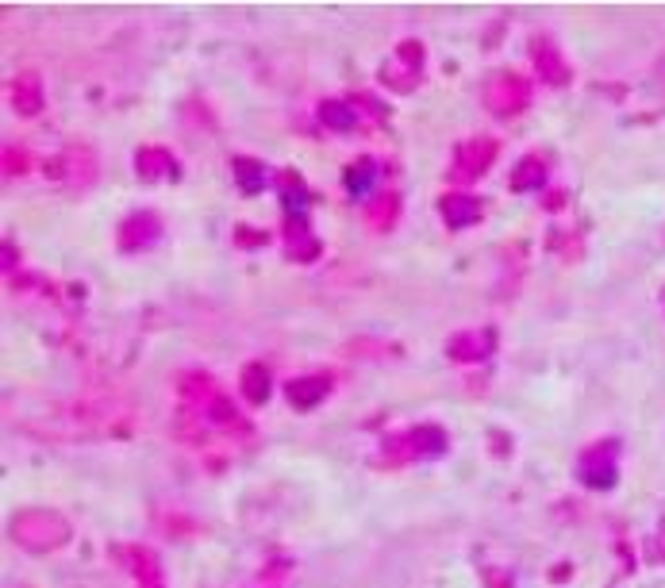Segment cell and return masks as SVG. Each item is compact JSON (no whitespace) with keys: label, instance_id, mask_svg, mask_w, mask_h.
Here are the masks:
<instances>
[{"label":"cell","instance_id":"9c48e42d","mask_svg":"<svg viewBox=\"0 0 665 588\" xmlns=\"http://www.w3.org/2000/svg\"><path fill=\"white\" fill-rule=\"evenodd\" d=\"M8 100H12V112H16V116H24V120L39 116V112H43V81H39V74L24 70V74L12 77Z\"/></svg>","mask_w":665,"mask_h":588},{"label":"cell","instance_id":"8fae6325","mask_svg":"<svg viewBox=\"0 0 665 588\" xmlns=\"http://www.w3.org/2000/svg\"><path fill=\"white\" fill-rule=\"evenodd\" d=\"M154 239H162V220L154 212H135L120 223V250H147Z\"/></svg>","mask_w":665,"mask_h":588},{"label":"cell","instance_id":"2e32d148","mask_svg":"<svg viewBox=\"0 0 665 588\" xmlns=\"http://www.w3.org/2000/svg\"><path fill=\"white\" fill-rule=\"evenodd\" d=\"M135 170H139V177H143V181H162V177H170V173H173L170 150L139 147V150H135Z\"/></svg>","mask_w":665,"mask_h":588},{"label":"cell","instance_id":"ffe728a7","mask_svg":"<svg viewBox=\"0 0 665 588\" xmlns=\"http://www.w3.org/2000/svg\"><path fill=\"white\" fill-rule=\"evenodd\" d=\"M243 396H247L250 404H266L270 400V369L262 366V362H250L243 369Z\"/></svg>","mask_w":665,"mask_h":588},{"label":"cell","instance_id":"e0dca14e","mask_svg":"<svg viewBox=\"0 0 665 588\" xmlns=\"http://www.w3.org/2000/svg\"><path fill=\"white\" fill-rule=\"evenodd\" d=\"M343 185L350 196H366L377 185V162L373 158H354L343 170Z\"/></svg>","mask_w":665,"mask_h":588},{"label":"cell","instance_id":"44dd1931","mask_svg":"<svg viewBox=\"0 0 665 588\" xmlns=\"http://www.w3.org/2000/svg\"><path fill=\"white\" fill-rule=\"evenodd\" d=\"M320 120L331 127V131H354L358 127V116L346 100H323L320 104Z\"/></svg>","mask_w":665,"mask_h":588},{"label":"cell","instance_id":"52a82bcc","mask_svg":"<svg viewBox=\"0 0 665 588\" xmlns=\"http://www.w3.org/2000/svg\"><path fill=\"white\" fill-rule=\"evenodd\" d=\"M531 62H535L539 81L542 85H550V89H566L569 81H573L566 58H562V50L554 47L546 35H535V39H531Z\"/></svg>","mask_w":665,"mask_h":588},{"label":"cell","instance_id":"5bb4252c","mask_svg":"<svg viewBox=\"0 0 665 588\" xmlns=\"http://www.w3.org/2000/svg\"><path fill=\"white\" fill-rule=\"evenodd\" d=\"M285 254L293 262H312L320 254L316 235L308 231V220H285Z\"/></svg>","mask_w":665,"mask_h":588},{"label":"cell","instance_id":"277c9868","mask_svg":"<svg viewBox=\"0 0 665 588\" xmlns=\"http://www.w3.org/2000/svg\"><path fill=\"white\" fill-rule=\"evenodd\" d=\"M527 104H531V85L519 74L500 70V74L489 77V85H485V108L493 116H519V112H527Z\"/></svg>","mask_w":665,"mask_h":588},{"label":"cell","instance_id":"7402d4cb","mask_svg":"<svg viewBox=\"0 0 665 588\" xmlns=\"http://www.w3.org/2000/svg\"><path fill=\"white\" fill-rule=\"evenodd\" d=\"M235 173H239V185L247 189V193H258L262 185H266V177H262V162H250V158H235Z\"/></svg>","mask_w":665,"mask_h":588},{"label":"cell","instance_id":"30bf717a","mask_svg":"<svg viewBox=\"0 0 665 588\" xmlns=\"http://www.w3.org/2000/svg\"><path fill=\"white\" fill-rule=\"evenodd\" d=\"M120 558L131 569V577H135L139 588H166L162 585V562H158V554L150 546H120Z\"/></svg>","mask_w":665,"mask_h":588},{"label":"cell","instance_id":"9a60e30c","mask_svg":"<svg viewBox=\"0 0 665 588\" xmlns=\"http://www.w3.org/2000/svg\"><path fill=\"white\" fill-rule=\"evenodd\" d=\"M281 200H285V220H308L312 193L304 189V181L296 173H281Z\"/></svg>","mask_w":665,"mask_h":588},{"label":"cell","instance_id":"ac0fdd59","mask_svg":"<svg viewBox=\"0 0 665 588\" xmlns=\"http://www.w3.org/2000/svg\"><path fill=\"white\" fill-rule=\"evenodd\" d=\"M542 181H546V162H542L539 154L519 158V166L512 170V189H516V193H527V189H539Z\"/></svg>","mask_w":665,"mask_h":588},{"label":"cell","instance_id":"6da1fadb","mask_svg":"<svg viewBox=\"0 0 665 588\" xmlns=\"http://www.w3.org/2000/svg\"><path fill=\"white\" fill-rule=\"evenodd\" d=\"M8 535L20 542L24 550H58V546H66L70 535H74V527H70V519L58 512H50V508H31V512H20L12 519V527H8Z\"/></svg>","mask_w":665,"mask_h":588},{"label":"cell","instance_id":"603a6c76","mask_svg":"<svg viewBox=\"0 0 665 588\" xmlns=\"http://www.w3.org/2000/svg\"><path fill=\"white\" fill-rule=\"evenodd\" d=\"M20 170H24V150L8 147L4 150V173H8V177H16Z\"/></svg>","mask_w":665,"mask_h":588},{"label":"cell","instance_id":"3957f363","mask_svg":"<svg viewBox=\"0 0 665 588\" xmlns=\"http://www.w3.org/2000/svg\"><path fill=\"white\" fill-rule=\"evenodd\" d=\"M577 477L589 489H612L619 481V442L616 439L592 442L589 450L581 454V462H577Z\"/></svg>","mask_w":665,"mask_h":588},{"label":"cell","instance_id":"d6986e66","mask_svg":"<svg viewBox=\"0 0 665 588\" xmlns=\"http://www.w3.org/2000/svg\"><path fill=\"white\" fill-rule=\"evenodd\" d=\"M396 216H400V196L396 193H381L377 200L370 204V212H366V223H370L373 231H393Z\"/></svg>","mask_w":665,"mask_h":588},{"label":"cell","instance_id":"8992f818","mask_svg":"<svg viewBox=\"0 0 665 588\" xmlns=\"http://www.w3.org/2000/svg\"><path fill=\"white\" fill-rule=\"evenodd\" d=\"M496 350V331L493 327H477V331H458L450 343H446V354L450 362L458 366H473V362H489Z\"/></svg>","mask_w":665,"mask_h":588},{"label":"cell","instance_id":"4fadbf2b","mask_svg":"<svg viewBox=\"0 0 665 588\" xmlns=\"http://www.w3.org/2000/svg\"><path fill=\"white\" fill-rule=\"evenodd\" d=\"M327 389H331V377L327 373H312V377H296V381H289L285 385V396H289V404L293 408H316L323 396H327Z\"/></svg>","mask_w":665,"mask_h":588},{"label":"cell","instance_id":"7a4b0ae2","mask_svg":"<svg viewBox=\"0 0 665 588\" xmlns=\"http://www.w3.org/2000/svg\"><path fill=\"white\" fill-rule=\"evenodd\" d=\"M47 173L58 185H66V189H89L100 173L97 150L89 147V143H70V147H62L50 158Z\"/></svg>","mask_w":665,"mask_h":588},{"label":"cell","instance_id":"ba28073f","mask_svg":"<svg viewBox=\"0 0 665 588\" xmlns=\"http://www.w3.org/2000/svg\"><path fill=\"white\" fill-rule=\"evenodd\" d=\"M393 446L404 450V458H439L446 450V431L435 423H419L412 431H404Z\"/></svg>","mask_w":665,"mask_h":588},{"label":"cell","instance_id":"5b68a950","mask_svg":"<svg viewBox=\"0 0 665 588\" xmlns=\"http://www.w3.org/2000/svg\"><path fill=\"white\" fill-rule=\"evenodd\" d=\"M493 158H496V139H489V135L466 139V143H458V150H454L450 177L454 181H477L481 173L493 166Z\"/></svg>","mask_w":665,"mask_h":588},{"label":"cell","instance_id":"7c38bea8","mask_svg":"<svg viewBox=\"0 0 665 588\" xmlns=\"http://www.w3.org/2000/svg\"><path fill=\"white\" fill-rule=\"evenodd\" d=\"M439 216L450 231H462L469 223H477L485 216V204L477 200V196H466V193H450L439 200Z\"/></svg>","mask_w":665,"mask_h":588}]
</instances>
